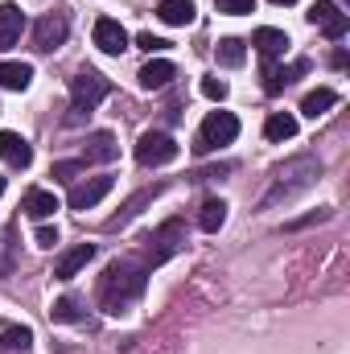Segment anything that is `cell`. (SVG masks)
<instances>
[{
  "instance_id": "1",
  "label": "cell",
  "mask_w": 350,
  "mask_h": 354,
  "mask_svg": "<svg viewBox=\"0 0 350 354\" xmlns=\"http://www.w3.org/2000/svg\"><path fill=\"white\" fill-rule=\"evenodd\" d=\"M145 276L149 268L140 260H116V264L103 272V284H99V305L107 313H124L140 292H145Z\"/></svg>"
},
{
  "instance_id": "2",
  "label": "cell",
  "mask_w": 350,
  "mask_h": 354,
  "mask_svg": "<svg viewBox=\"0 0 350 354\" xmlns=\"http://www.w3.org/2000/svg\"><path fill=\"white\" fill-rule=\"evenodd\" d=\"M111 95V83L99 75V71H79L75 79H71V124H79L83 115H91L103 99Z\"/></svg>"
},
{
  "instance_id": "3",
  "label": "cell",
  "mask_w": 350,
  "mask_h": 354,
  "mask_svg": "<svg viewBox=\"0 0 350 354\" xmlns=\"http://www.w3.org/2000/svg\"><path fill=\"white\" fill-rule=\"evenodd\" d=\"M235 136H239V120H235L231 111H210V115L202 120V128H198L194 153H198V157H206V153H214L219 145H231Z\"/></svg>"
},
{
  "instance_id": "4",
  "label": "cell",
  "mask_w": 350,
  "mask_h": 354,
  "mask_svg": "<svg viewBox=\"0 0 350 354\" xmlns=\"http://www.w3.org/2000/svg\"><path fill=\"white\" fill-rule=\"evenodd\" d=\"M177 157V140L169 132H145L140 140H136V161L145 165V169H153V165H169Z\"/></svg>"
},
{
  "instance_id": "5",
  "label": "cell",
  "mask_w": 350,
  "mask_h": 354,
  "mask_svg": "<svg viewBox=\"0 0 350 354\" xmlns=\"http://www.w3.org/2000/svg\"><path fill=\"white\" fill-rule=\"evenodd\" d=\"M181 243H185V231H181V223L174 218V223H165V227L149 239V248H145V260H140V264H145V268H157L161 260H169Z\"/></svg>"
},
{
  "instance_id": "6",
  "label": "cell",
  "mask_w": 350,
  "mask_h": 354,
  "mask_svg": "<svg viewBox=\"0 0 350 354\" xmlns=\"http://www.w3.org/2000/svg\"><path fill=\"white\" fill-rule=\"evenodd\" d=\"M305 17H309V25H317V29H322L330 41L347 37V29H350V17L338 8V4H334V0H317V4H313Z\"/></svg>"
},
{
  "instance_id": "7",
  "label": "cell",
  "mask_w": 350,
  "mask_h": 354,
  "mask_svg": "<svg viewBox=\"0 0 350 354\" xmlns=\"http://www.w3.org/2000/svg\"><path fill=\"white\" fill-rule=\"evenodd\" d=\"M111 185H116V181H111L107 174L87 177V181H75V185H71V198H66V202H71V210H91V206H99V202H103V198L111 194Z\"/></svg>"
},
{
  "instance_id": "8",
  "label": "cell",
  "mask_w": 350,
  "mask_h": 354,
  "mask_svg": "<svg viewBox=\"0 0 350 354\" xmlns=\"http://www.w3.org/2000/svg\"><path fill=\"white\" fill-rule=\"evenodd\" d=\"M95 46L103 54H124L128 50V29L116 21V17H99L95 21Z\"/></svg>"
},
{
  "instance_id": "9",
  "label": "cell",
  "mask_w": 350,
  "mask_h": 354,
  "mask_svg": "<svg viewBox=\"0 0 350 354\" xmlns=\"http://www.w3.org/2000/svg\"><path fill=\"white\" fill-rule=\"evenodd\" d=\"M66 41V21L62 17H42L37 25H33V50H42V54H50V50H58Z\"/></svg>"
},
{
  "instance_id": "10",
  "label": "cell",
  "mask_w": 350,
  "mask_h": 354,
  "mask_svg": "<svg viewBox=\"0 0 350 354\" xmlns=\"http://www.w3.org/2000/svg\"><path fill=\"white\" fill-rule=\"evenodd\" d=\"M0 161L12 165V169H25L33 161V145L21 132H0Z\"/></svg>"
},
{
  "instance_id": "11",
  "label": "cell",
  "mask_w": 350,
  "mask_h": 354,
  "mask_svg": "<svg viewBox=\"0 0 350 354\" xmlns=\"http://www.w3.org/2000/svg\"><path fill=\"white\" fill-rule=\"evenodd\" d=\"M91 260H95V243H79V248H71V252H62V256H58L54 276H58V280H71V276H79Z\"/></svg>"
},
{
  "instance_id": "12",
  "label": "cell",
  "mask_w": 350,
  "mask_h": 354,
  "mask_svg": "<svg viewBox=\"0 0 350 354\" xmlns=\"http://www.w3.org/2000/svg\"><path fill=\"white\" fill-rule=\"evenodd\" d=\"M305 71H309L305 58H297V62H288V66H268V71H264V91H268V95H280L293 79H301Z\"/></svg>"
},
{
  "instance_id": "13",
  "label": "cell",
  "mask_w": 350,
  "mask_h": 354,
  "mask_svg": "<svg viewBox=\"0 0 350 354\" xmlns=\"http://www.w3.org/2000/svg\"><path fill=\"white\" fill-rule=\"evenodd\" d=\"M252 46L272 62V58H280V54L288 50V33H284V29H272V25H260V29L252 33Z\"/></svg>"
},
{
  "instance_id": "14",
  "label": "cell",
  "mask_w": 350,
  "mask_h": 354,
  "mask_svg": "<svg viewBox=\"0 0 350 354\" xmlns=\"http://www.w3.org/2000/svg\"><path fill=\"white\" fill-rule=\"evenodd\" d=\"M21 29H25V12L17 4H0V50L17 46L21 41Z\"/></svg>"
},
{
  "instance_id": "15",
  "label": "cell",
  "mask_w": 350,
  "mask_h": 354,
  "mask_svg": "<svg viewBox=\"0 0 350 354\" xmlns=\"http://www.w3.org/2000/svg\"><path fill=\"white\" fill-rule=\"evenodd\" d=\"M174 62H165V58H153V62H145L140 66V87L145 91H161L169 87V79H174Z\"/></svg>"
},
{
  "instance_id": "16",
  "label": "cell",
  "mask_w": 350,
  "mask_h": 354,
  "mask_svg": "<svg viewBox=\"0 0 350 354\" xmlns=\"http://www.w3.org/2000/svg\"><path fill=\"white\" fill-rule=\"evenodd\" d=\"M264 136H268L272 145L293 140V136H297V115H288V111H272V115L264 120Z\"/></svg>"
},
{
  "instance_id": "17",
  "label": "cell",
  "mask_w": 350,
  "mask_h": 354,
  "mask_svg": "<svg viewBox=\"0 0 350 354\" xmlns=\"http://www.w3.org/2000/svg\"><path fill=\"white\" fill-rule=\"evenodd\" d=\"M21 210H25L29 218H37V223H42V218H50V214L58 210V198H54L50 189H29V194H25V202H21Z\"/></svg>"
},
{
  "instance_id": "18",
  "label": "cell",
  "mask_w": 350,
  "mask_h": 354,
  "mask_svg": "<svg viewBox=\"0 0 350 354\" xmlns=\"http://www.w3.org/2000/svg\"><path fill=\"white\" fill-rule=\"evenodd\" d=\"M33 83V66L29 62H0V87L4 91H25Z\"/></svg>"
},
{
  "instance_id": "19",
  "label": "cell",
  "mask_w": 350,
  "mask_h": 354,
  "mask_svg": "<svg viewBox=\"0 0 350 354\" xmlns=\"http://www.w3.org/2000/svg\"><path fill=\"white\" fill-rule=\"evenodd\" d=\"M116 136L111 132H91L87 149H83V161H116Z\"/></svg>"
},
{
  "instance_id": "20",
  "label": "cell",
  "mask_w": 350,
  "mask_h": 354,
  "mask_svg": "<svg viewBox=\"0 0 350 354\" xmlns=\"http://www.w3.org/2000/svg\"><path fill=\"white\" fill-rule=\"evenodd\" d=\"M157 17L165 21V25H194V0H161L157 4Z\"/></svg>"
},
{
  "instance_id": "21",
  "label": "cell",
  "mask_w": 350,
  "mask_h": 354,
  "mask_svg": "<svg viewBox=\"0 0 350 354\" xmlns=\"http://www.w3.org/2000/svg\"><path fill=\"white\" fill-rule=\"evenodd\" d=\"M334 103H338V95H334V91H330V87H317V91H309V95L301 99V115L317 120V115H326Z\"/></svg>"
},
{
  "instance_id": "22",
  "label": "cell",
  "mask_w": 350,
  "mask_h": 354,
  "mask_svg": "<svg viewBox=\"0 0 350 354\" xmlns=\"http://www.w3.org/2000/svg\"><path fill=\"white\" fill-rule=\"evenodd\" d=\"M223 223H227V202H223V198H206V202H202V210H198V227L214 235Z\"/></svg>"
},
{
  "instance_id": "23",
  "label": "cell",
  "mask_w": 350,
  "mask_h": 354,
  "mask_svg": "<svg viewBox=\"0 0 350 354\" xmlns=\"http://www.w3.org/2000/svg\"><path fill=\"white\" fill-rule=\"evenodd\" d=\"M33 334L25 326H0V354H17V351H29Z\"/></svg>"
},
{
  "instance_id": "24",
  "label": "cell",
  "mask_w": 350,
  "mask_h": 354,
  "mask_svg": "<svg viewBox=\"0 0 350 354\" xmlns=\"http://www.w3.org/2000/svg\"><path fill=\"white\" fill-rule=\"evenodd\" d=\"M214 54H219L223 66H243V58H248V50H243L239 37H223V41L214 46Z\"/></svg>"
},
{
  "instance_id": "25",
  "label": "cell",
  "mask_w": 350,
  "mask_h": 354,
  "mask_svg": "<svg viewBox=\"0 0 350 354\" xmlns=\"http://www.w3.org/2000/svg\"><path fill=\"white\" fill-rule=\"evenodd\" d=\"M75 317H79V301H75V297L54 301V322H75Z\"/></svg>"
},
{
  "instance_id": "26",
  "label": "cell",
  "mask_w": 350,
  "mask_h": 354,
  "mask_svg": "<svg viewBox=\"0 0 350 354\" xmlns=\"http://www.w3.org/2000/svg\"><path fill=\"white\" fill-rule=\"evenodd\" d=\"M219 4V12H227V17H243V12H256V0H214Z\"/></svg>"
},
{
  "instance_id": "27",
  "label": "cell",
  "mask_w": 350,
  "mask_h": 354,
  "mask_svg": "<svg viewBox=\"0 0 350 354\" xmlns=\"http://www.w3.org/2000/svg\"><path fill=\"white\" fill-rule=\"evenodd\" d=\"M83 169H87V161H58V165H54V177H58V181H75Z\"/></svg>"
},
{
  "instance_id": "28",
  "label": "cell",
  "mask_w": 350,
  "mask_h": 354,
  "mask_svg": "<svg viewBox=\"0 0 350 354\" xmlns=\"http://www.w3.org/2000/svg\"><path fill=\"white\" fill-rule=\"evenodd\" d=\"M202 95L214 99V103H223V99H227V83H223V79H202Z\"/></svg>"
},
{
  "instance_id": "29",
  "label": "cell",
  "mask_w": 350,
  "mask_h": 354,
  "mask_svg": "<svg viewBox=\"0 0 350 354\" xmlns=\"http://www.w3.org/2000/svg\"><path fill=\"white\" fill-rule=\"evenodd\" d=\"M136 46H140V50H149V54H161L169 41H165V37H157V33H140V37H136Z\"/></svg>"
},
{
  "instance_id": "30",
  "label": "cell",
  "mask_w": 350,
  "mask_h": 354,
  "mask_svg": "<svg viewBox=\"0 0 350 354\" xmlns=\"http://www.w3.org/2000/svg\"><path fill=\"white\" fill-rule=\"evenodd\" d=\"M58 243V227H42L37 231V248H54Z\"/></svg>"
},
{
  "instance_id": "31",
  "label": "cell",
  "mask_w": 350,
  "mask_h": 354,
  "mask_svg": "<svg viewBox=\"0 0 350 354\" xmlns=\"http://www.w3.org/2000/svg\"><path fill=\"white\" fill-rule=\"evenodd\" d=\"M272 4H293V0H272Z\"/></svg>"
},
{
  "instance_id": "32",
  "label": "cell",
  "mask_w": 350,
  "mask_h": 354,
  "mask_svg": "<svg viewBox=\"0 0 350 354\" xmlns=\"http://www.w3.org/2000/svg\"><path fill=\"white\" fill-rule=\"evenodd\" d=\"M0 194H4V177H0Z\"/></svg>"
}]
</instances>
